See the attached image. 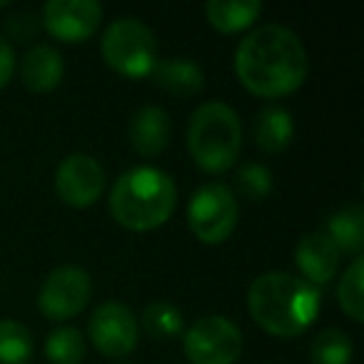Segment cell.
I'll return each mask as SVG.
<instances>
[{
  "label": "cell",
  "mask_w": 364,
  "mask_h": 364,
  "mask_svg": "<svg viewBox=\"0 0 364 364\" xmlns=\"http://www.w3.org/2000/svg\"><path fill=\"white\" fill-rule=\"evenodd\" d=\"M235 73L252 95L277 100L304 85L309 58L302 41L289 28L262 26L240 41Z\"/></svg>",
  "instance_id": "obj_1"
},
{
  "label": "cell",
  "mask_w": 364,
  "mask_h": 364,
  "mask_svg": "<svg viewBox=\"0 0 364 364\" xmlns=\"http://www.w3.org/2000/svg\"><path fill=\"white\" fill-rule=\"evenodd\" d=\"M247 307L257 327L272 337L292 339L307 332L322 307V294L289 272H264L247 289Z\"/></svg>",
  "instance_id": "obj_2"
},
{
  "label": "cell",
  "mask_w": 364,
  "mask_h": 364,
  "mask_svg": "<svg viewBox=\"0 0 364 364\" xmlns=\"http://www.w3.org/2000/svg\"><path fill=\"white\" fill-rule=\"evenodd\" d=\"M107 203L112 220L120 228L132 232H150L162 228L175 213V180L160 167H132L115 180Z\"/></svg>",
  "instance_id": "obj_3"
},
{
  "label": "cell",
  "mask_w": 364,
  "mask_h": 364,
  "mask_svg": "<svg viewBox=\"0 0 364 364\" xmlns=\"http://www.w3.org/2000/svg\"><path fill=\"white\" fill-rule=\"evenodd\" d=\"M188 150L195 165L210 175H220V172L230 170L242 152L240 115L228 102H203L190 117Z\"/></svg>",
  "instance_id": "obj_4"
},
{
  "label": "cell",
  "mask_w": 364,
  "mask_h": 364,
  "mask_svg": "<svg viewBox=\"0 0 364 364\" xmlns=\"http://www.w3.org/2000/svg\"><path fill=\"white\" fill-rule=\"evenodd\" d=\"M102 60L122 77L140 80L150 77L157 55L155 33L140 23L137 18H117L105 28V36L100 41Z\"/></svg>",
  "instance_id": "obj_5"
},
{
  "label": "cell",
  "mask_w": 364,
  "mask_h": 364,
  "mask_svg": "<svg viewBox=\"0 0 364 364\" xmlns=\"http://www.w3.org/2000/svg\"><path fill=\"white\" fill-rule=\"evenodd\" d=\"M240 220L237 195L225 182H208L195 190L188 205L193 235L205 245H223L235 232Z\"/></svg>",
  "instance_id": "obj_6"
},
{
  "label": "cell",
  "mask_w": 364,
  "mask_h": 364,
  "mask_svg": "<svg viewBox=\"0 0 364 364\" xmlns=\"http://www.w3.org/2000/svg\"><path fill=\"white\" fill-rule=\"evenodd\" d=\"M182 349L190 364H235L242 357L245 339L230 317L210 314L190 324Z\"/></svg>",
  "instance_id": "obj_7"
},
{
  "label": "cell",
  "mask_w": 364,
  "mask_h": 364,
  "mask_svg": "<svg viewBox=\"0 0 364 364\" xmlns=\"http://www.w3.org/2000/svg\"><path fill=\"white\" fill-rule=\"evenodd\" d=\"M92 297V279L82 267L63 264L55 267L41 284L38 309L53 322L73 319L87 307Z\"/></svg>",
  "instance_id": "obj_8"
},
{
  "label": "cell",
  "mask_w": 364,
  "mask_h": 364,
  "mask_svg": "<svg viewBox=\"0 0 364 364\" xmlns=\"http://www.w3.org/2000/svg\"><path fill=\"white\" fill-rule=\"evenodd\" d=\"M87 337L92 347L110 359H125L140 342V322L122 302H102L87 322Z\"/></svg>",
  "instance_id": "obj_9"
},
{
  "label": "cell",
  "mask_w": 364,
  "mask_h": 364,
  "mask_svg": "<svg viewBox=\"0 0 364 364\" xmlns=\"http://www.w3.org/2000/svg\"><path fill=\"white\" fill-rule=\"evenodd\" d=\"M105 170L92 155L73 152L55 170V193L68 208L85 210L102 198Z\"/></svg>",
  "instance_id": "obj_10"
},
{
  "label": "cell",
  "mask_w": 364,
  "mask_h": 364,
  "mask_svg": "<svg viewBox=\"0 0 364 364\" xmlns=\"http://www.w3.org/2000/svg\"><path fill=\"white\" fill-rule=\"evenodd\" d=\"M102 23V6L95 0H50L43 8V26L55 41L77 46L90 41Z\"/></svg>",
  "instance_id": "obj_11"
},
{
  "label": "cell",
  "mask_w": 364,
  "mask_h": 364,
  "mask_svg": "<svg viewBox=\"0 0 364 364\" xmlns=\"http://www.w3.org/2000/svg\"><path fill=\"white\" fill-rule=\"evenodd\" d=\"M294 262L302 272V279L317 287V284H327L329 279L337 277L339 264H342V252L327 237V232L319 230V232H309L299 240L297 250H294Z\"/></svg>",
  "instance_id": "obj_12"
},
{
  "label": "cell",
  "mask_w": 364,
  "mask_h": 364,
  "mask_svg": "<svg viewBox=\"0 0 364 364\" xmlns=\"http://www.w3.org/2000/svg\"><path fill=\"white\" fill-rule=\"evenodd\" d=\"M170 135H172L170 115L157 105L140 107L130 117V125H127L130 145L142 157L162 155L167 150V145H170Z\"/></svg>",
  "instance_id": "obj_13"
},
{
  "label": "cell",
  "mask_w": 364,
  "mask_h": 364,
  "mask_svg": "<svg viewBox=\"0 0 364 364\" xmlns=\"http://www.w3.org/2000/svg\"><path fill=\"white\" fill-rule=\"evenodd\" d=\"M63 75H65V63L53 46H43V43L33 46L23 58L21 77L31 92H38V95L53 92L63 82Z\"/></svg>",
  "instance_id": "obj_14"
},
{
  "label": "cell",
  "mask_w": 364,
  "mask_h": 364,
  "mask_svg": "<svg viewBox=\"0 0 364 364\" xmlns=\"http://www.w3.org/2000/svg\"><path fill=\"white\" fill-rule=\"evenodd\" d=\"M150 77L160 90L175 97H193L205 85L203 68L190 58H160L152 68Z\"/></svg>",
  "instance_id": "obj_15"
},
{
  "label": "cell",
  "mask_w": 364,
  "mask_h": 364,
  "mask_svg": "<svg viewBox=\"0 0 364 364\" xmlns=\"http://www.w3.org/2000/svg\"><path fill=\"white\" fill-rule=\"evenodd\" d=\"M262 13L259 0H210L205 6V18L218 33L232 36L250 28Z\"/></svg>",
  "instance_id": "obj_16"
},
{
  "label": "cell",
  "mask_w": 364,
  "mask_h": 364,
  "mask_svg": "<svg viewBox=\"0 0 364 364\" xmlns=\"http://www.w3.org/2000/svg\"><path fill=\"white\" fill-rule=\"evenodd\" d=\"M294 137V122L284 107L269 105L262 107L255 117V142L262 152H277L287 150Z\"/></svg>",
  "instance_id": "obj_17"
},
{
  "label": "cell",
  "mask_w": 364,
  "mask_h": 364,
  "mask_svg": "<svg viewBox=\"0 0 364 364\" xmlns=\"http://www.w3.org/2000/svg\"><path fill=\"white\" fill-rule=\"evenodd\" d=\"M327 237L339 247V252L362 257L364 247V210L362 205H347L339 213H334L327 223Z\"/></svg>",
  "instance_id": "obj_18"
},
{
  "label": "cell",
  "mask_w": 364,
  "mask_h": 364,
  "mask_svg": "<svg viewBox=\"0 0 364 364\" xmlns=\"http://www.w3.org/2000/svg\"><path fill=\"white\" fill-rule=\"evenodd\" d=\"M142 327L152 339L170 342L185 332V319H182L177 304L167 302V299H155L142 309Z\"/></svg>",
  "instance_id": "obj_19"
},
{
  "label": "cell",
  "mask_w": 364,
  "mask_h": 364,
  "mask_svg": "<svg viewBox=\"0 0 364 364\" xmlns=\"http://www.w3.org/2000/svg\"><path fill=\"white\" fill-rule=\"evenodd\" d=\"M31 357V329L18 319H0V364H28Z\"/></svg>",
  "instance_id": "obj_20"
},
{
  "label": "cell",
  "mask_w": 364,
  "mask_h": 364,
  "mask_svg": "<svg viewBox=\"0 0 364 364\" xmlns=\"http://www.w3.org/2000/svg\"><path fill=\"white\" fill-rule=\"evenodd\" d=\"M352 354V339L342 329H322L309 342V359L314 364H349Z\"/></svg>",
  "instance_id": "obj_21"
},
{
  "label": "cell",
  "mask_w": 364,
  "mask_h": 364,
  "mask_svg": "<svg viewBox=\"0 0 364 364\" xmlns=\"http://www.w3.org/2000/svg\"><path fill=\"white\" fill-rule=\"evenodd\" d=\"M85 352V337L75 327H58L46 339V354L53 364H80Z\"/></svg>",
  "instance_id": "obj_22"
},
{
  "label": "cell",
  "mask_w": 364,
  "mask_h": 364,
  "mask_svg": "<svg viewBox=\"0 0 364 364\" xmlns=\"http://www.w3.org/2000/svg\"><path fill=\"white\" fill-rule=\"evenodd\" d=\"M362 279H364V259L354 257L352 264L344 269V277L339 279L337 287V302L339 309L354 322L364 319V294H362Z\"/></svg>",
  "instance_id": "obj_23"
},
{
  "label": "cell",
  "mask_w": 364,
  "mask_h": 364,
  "mask_svg": "<svg viewBox=\"0 0 364 364\" xmlns=\"http://www.w3.org/2000/svg\"><path fill=\"white\" fill-rule=\"evenodd\" d=\"M235 185H237L240 195L250 203H262L264 198H269L274 188L272 172L269 167L259 165V162H247L245 167L237 170V177H235Z\"/></svg>",
  "instance_id": "obj_24"
},
{
  "label": "cell",
  "mask_w": 364,
  "mask_h": 364,
  "mask_svg": "<svg viewBox=\"0 0 364 364\" xmlns=\"http://www.w3.org/2000/svg\"><path fill=\"white\" fill-rule=\"evenodd\" d=\"M13 73H16V53L11 43L0 36V90L13 80Z\"/></svg>",
  "instance_id": "obj_25"
},
{
  "label": "cell",
  "mask_w": 364,
  "mask_h": 364,
  "mask_svg": "<svg viewBox=\"0 0 364 364\" xmlns=\"http://www.w3.org/2000/svg\"><path fill=\"white\" fill-rule=\"evenodd\" d=\"M8 6V0H0V8H6Z\"/></svg>",
  "instance_id": "obj_26"
}]
</instances>
